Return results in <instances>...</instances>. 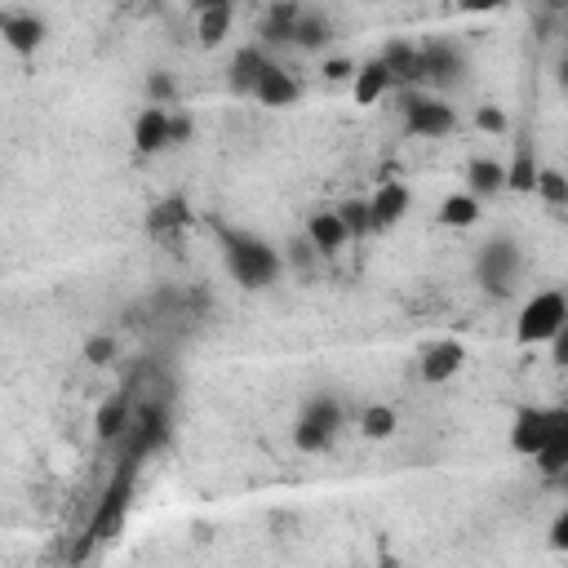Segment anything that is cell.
Here are the masks:
<instances>
[{
	"label": "cell",
	"mask_w": 568,
	"mask_h": 568,
	"mask_svg": "<svg viewBox=\"0 0 568 568\" xmlns=\"http://www.w3.org/2000/svg\"><path fill=\"white\" fill-rule=\"evenodd\" d=\"M399 115H404V133L408 138H448L457 129V111L444 98H430L422 89H404L399 93Z\"/></svg>",
	"instance_id": "6"
},
{
	"label": "cell",
	"mask_w": 568,
	"mask_h": 568,
	"mask_svg": "<svg viewBox=\"0 0 568 568\" xmlns=\"http://www.w3.org/2000/svg\"><path fill=\"white\" fill-rule=\"evenodd\" d=\"M133 151H138L142 160L169 151V106L146 102V106L133 115Z\"/></svg>",
	"instance_id": "13"
},
{
	"label": "cell",
	"mask_w": 568,
	"mask_h": 568,
	"mask_svg": "<svg viewBox=\"0 0 568 568\" xmlns=\"http://www.w3.org/2000/svg\"><path fill=\"white\" fill-rule=\"evenodd\" d=\"M377 58H382V67L390 71L395 89H422V58H417V44H413V40L390 36Z\"/></svg>",
	"instance_id": "12"
},
{
	"label": "cell",
	"mask_w": 568,
	"mask_h": 568,
	"mask_svg": "<svg viewBox=\"0 0 568 568\" xmlns=\"http://www.w3.org/2000/svg\"><path fill=\"white\" fill-rule=\"evenodd\" d=\"M541 9H546V13H564V9H568V0H541Z\"/></svg>",
	"instance_id": "38"
},
{
	"label": "cell",
	"mask_w": 568,
	"mask_h": 568,
	"mask_svg": "<svg viewBox=\"0 0 568 568\" xmlns=\"http://www.w3.org/2000/svg\"><path fill=\"white\" fill-rule=\"evenodd\" d=\"M351 93H355L359 106H377L382 98L395 93V80H390V71L382 67V58H368V62L355 67V75H351Z\"/></svg>",
	"instance_id": "18"
},
{
	"label": "cell",
	"mask_w": 568,
	"mask_h": 568,
	"mask_svg": "<svg viewBox=\"0 0 568 568\" xmlns=\"http://www.w3.org/2000/svg\"><path fill=\"white\" fill-rule=\"evenodd\" d=\"M532 191L546 200V209H568V178H564V169H555V164H541V169H537V182H532Z\"/></svg>",
	"instance_id": "29"
},
{
	"label": "cell",
	"mask_w": 568,
	"mask_h": 568,
	"mask_svg": "<svg viewBox=\"0 0 568 568\" xmlns=\"http://www.w3.org/2000/svg\"><path fill=\"white\" fill-rule=\"evenodd\" d=\"M342 426H346L342 399H337L333 390H320V395H311V399L302 404V413H297V422H293V448L306 453V457H320V453H328V448L337 444Z\"/></svg>",
	"instance_id": "3"
},
{
	"label": "cell",
	"mask_w": 568,
	"mask_h": 568,
	"mask_svg": "<svg viewBox=\"0 0 568 568\" xmlns=\"http://www.w3.org/2000/svg\"><path fill=\"white\" fill-rule=\"evenodd\" d=\"M302 235L311 240V248H315L320 257H337V253L351 244V235H346V226H342L337 209H315V213L306 217Z\"/></svg>",
	"instance_id": "16"
},
{
	"label": "cell",
	"mask_w": 568,
	"mask_h": 568,
	"mask_svg": "<svg viewBox=\"0 0 568 568\" xmlns=\"http://www.w3.org/2000/svg\"><path fill=\"white\" fill-rule=\"evenodd\" d=\"M138 470H142V462L115 453V466H111V475H106V488H102V497H98L89 524H84V546L75 550V559H84L93 541H106V537L120 532V524H124V515H129V506H133V493H138Z\"/></svg>",
	"instance_id": "2"
},
{
	"label": "cell",
	"mask_w": 568,
	"mask_h": 568,
	"mask_svg": "<svg viewBox=\"0 0 568 568\" xmlns=\"http://www.w3.org/2000/svg\"><path fill=\"white\" fill-rule=\"evenodd\" d=\"M466 191H470L475 200H488V195L506 191V164H501V160H488V155H475V160L466 164Z\"/></svg>",
	"instance_id": "23"
},
{
	"label": "cell",
	"mask_w": 568,
	"mask_h": 568,
	"mask_svg": "<svg viewBox=\"0 0 568 568\" xmlns=\"http://www.w3.org/2000/svg\"><path fill=\"white\" fill-rule=\"evenodd\" d=\"M253 102H262V106H293L297 98H302V84H297V75L288 71V67H280V62H266V71L257 75V84H253V93H248Z\"/></svg>",
	"instance_id": "15"
},
{
	"label": "cell",
	"mask_w": 568,
	"mask_h": 568,
	"mask_svg": "<svg viewBox=\"0 0 568 568\" xmlns=\"http://www.w3.org/2000/svg\"><path fill=\"white\" fill-rule=\"evenodd\" d=\"M568 324V297L564 288H537L519 315H515V342L519 346H546Z\"/></svg>",
	"instance_id": "5"
},
{
	"label": "cell",
	"mask_w": 568,
	"mask_h": 568,
	"mask_svg": "<svg viewBox=\"0 0 568 568\" xmlns=\"http://www.w3.org/2000/svg\"><path fill=\"white\" fill-rule=\"evenodd\" d=\"M115 337L111 333H93V337H84V364H93V368H106V364H115Z\"/></svg>",
	"instance_id": "32"
},
{
	"label": "cell",
	"mask_w": 568,
	"mask_h": 568,
	"mask_svg": "<svg viewBox=\"0 0 568 568\" xmlns=\"http://www.w3.org/2000/svg\"><path fill=\"white\" fill-rule=\"evenodd\" d=\"M550 546H555V550H568V510L555 515V524H550Z\"/></svg>",
	"instance_id": "36"
},
{
	"label": "cell",
	"mask_w": 568,
	"mask_h": 568,
	"mask_svg": "<svg viewBox=\"0 0 568 568\" xmlns=\"http://www.w3.org/2000/svg\"><path fill=\"white\" fill-rule=\"evenodd\" d=\"M217 248H222V262H226V275L240 284V288H271L280 275H284V257L271 240L253 235V231H240V226H217Z\"/></svg>",
	"instance_id": "1"
},
{
	"label": "cell",
	"mask_w": 568,
	"mask_h": 568,
	"mask_svg": "<svg viewBox=\"0 0 568 568\" xmlns=\"http://www.w3.org/2000/svg\"><path fill=\"white\" fill-rule=\"evenodd\" d=\"M328 40H333V22H328L324 13L302 9V13H297V27H293V49H302V53H320Z\"/></svg>",
	"instance_id": "25"
},
{
	"label": "cell",
	"mask_w": 568,
	"mask_h": 568,
	"mask_svg": "<svg viewBox=\"0 0 568 568\" xmlns=\"http://www.w3.org/2000/svg\"><path fill=\"white\" fill-rule=\"evenodd\" d=\"M204 4H222V0H195V9H204Z\"/></svg>",
	"instance_id": "39"
},
{
	"label": "cell",
	"mask_w": 568,
	"mask_h": 568,
	"mask_svg": "<svg viewBox=\"0 0 568 568\" xmlns=\"http://www.w3.org/2000/svg\"><path fill=\"white\" fill-rule=\"evenodd\" d=\"M129 422H133V399H129V390L120 386V390H111V395L98 404V413H93V435H98L102 444H115V439L129 430Z\"/></svg>",
	"instance_id": "17"
},
{
	"label": "cell",
	"mask_w": 568,
	"mask_h": 568,
	"mask_svg": "<svg viewBox=\"0 0 568 568\" xmlns=\"http://www.w3.org/2000/svg\"><path fill=\"white\" fill-rule=\"evenodd\" d=\"M462 364H466V346L457 337H435L417 355V377L426 386H444V382H453L462 373Z\"/></svg>",
	"instance_id": "9"
},
{
	"label": "cell",
	"mask_w": 568,
	"mask_h": 568,
	"mask_svg": "<svg viewBox=\"0 0 568 568\" xmlns=\"http://www.w3.org/2000/svg\"><path fill=\"white\" fill-rule=\"evenodd\" d=\"M0 40L18 58H36L44 44V18L27 9H0Z\"/></svg>",
	"instance_id": "10"
},
{
	"label": "cell",
	"mask_w": 568,
	"mask_h": 568,
	"mask_svg": "<svg viewBox=\"0 0 568 568\" xmlns=\"http://www.w3.org/2000/svg\"><path fill=\"white\" fill-rule=\"evenodd\" d=\"M408 204H413V191L399 182V178H386L373 195H368V209H373V231H390L408 217Z\"/></svg>",
	"instance_id": "14"
},
{
	"label": "cell",
	"mask_w": 568,
	"mask_h": 568,
	"mask_svg": "<svg viewBox=\"0 0 568 568\" xmlns=\"http://www.w3.org/2000/svg\"><path fill=\"white\" fill-rule=\"evenodd\" d=\"M532 466L546 484H564L568 479V430H555L537 453H532Z\"/></svg>",
	"instance_id": "24"
},
{
	"label": "cell",
	"mask_w": 568,
	"mask_h": 568,
	"mask_svg": "<svg viewBox=\"0 0 568 568\" xmlns=\"http://www.w3.org/2000/svg\"><path fill=\"white\" fill-rule=\"evenodd\" d=\"M231 18H235V4H231V0L195 9V40H200L204 49H217V44L226 40V31H231Z\"/></svg>",
	"instance_id": "22"
},
{
	"label": "cell",
	"mask_w": 568,
	"mask_h": 568,
	"mask_svg": "<svg viewBox=\"0 0 568 568\" xmlns=\"http://www.w3.org/2000/svg\"><path fill=\"white\" fill-rule=\"evenodd\" d=\"M466 13H493V9H506L510 0H457Z\"/></svg>",
	"instance_id": "37"
},
{
	"label": "cell",
	"mask_w": 568,
	"mask_h": 568,
	"mask_svg": "<svg viewBox=\"0 0 568 568\" xmlns=\"http://www.w3.org/2000/svg\"><path fill=\"white\" fill-rule=\"evenodd\" d=\"M302 4L297 0H271V9L262 13V44H293V27H297Z\"/></svg>",
	"instance_id": "21"
},
{
	"label": "cell",
	"mask_w": 568,
	"mask_h": 568,
	"mask_svg": "<svg viewBox=\"0 0 568 568\" xmlns=\"http://www.w3.org/2000/svg\"><path fill=\"white\" fill-rule=\"evenodd\" d=\"M475 129H479V133L501 138V133L510 129V120H506V111H501V106H479V111H475Z\"/></svg>",
	"instance_id": "34"
},
{
	"label": "cell",
	"mask_w": 568,
	"mask_h": 568,
	"mask_svg": "<svg viewBox=\"0 0 568 568\" xmlns=\"http://www.w3.org/2000/svg\"><path fill=\"white\" fill-rule=\"evenodd\" d=\"M266 44H244V49H235V58H231V93H240V98H248L253 93V84H257V75L266 71Z\"/></svg>",
	"instance_id": "19"
},
{
	"label": "cell",
	"mask_w": 568,
	"mask_h": 568,
	"mask_svg": "<svg viewBox=\"0 0 568 568\" xmlns=\"http://www.w3.org/2000/svg\"><path fill=\"white\" fill-rule=\"evenodd\" d=\"M479 217H484V200H475L470 191H453V195H444L439 209H435V222L448 226V231H466V226H475Z\"/></svg>",
	"instance_id": "20"
},
{
	"label": "cell",
	"mask_w": 568,
	"mask_h": 568,
	"mask_svg": "<svg viewBox=\"0 0 568 568\" xmlns=\"http://www.w3.org/2000/svg\"><path fill=\"white\" fill-rule=\"evenodd\" d=\"M337 217H342V226H346L351 240L373 235V209H368V195H351V200H342V204H337Z\"/></svg>",
	"instance_id": "28"
},
{
	"label": "cell",
	"mask_w": 568,
	"mask_h": 568,
	"mask_svg": "<svg viewBox=\"0 0 568 568\" xmlns=\"http://www.w3.org/2000/svg\"><path fill=\"white\" fill-rule=\"evenodd\" d=\"M555 430H568V408H559V404H550V408L528 404V408H519L515 422H510V453L532 457Z\"/></svg>",
	"instance_id": "7"
},
{
	"label": "cell",
	"mask_w": 568,
	"mask_h": 568,
	"mask_svg": "<svg viewBox=\"0 0 568 568\" xmlns=\"http://www.w3.org/2000/svg\"><path fill=\"white\" fill-rule=\"evenodd\" d=\"M524 275V248L510 235H493L488 244H479L475 253V280L484 284L488 297H510L515 284Z\"/></svg>",
	"instance_id": "4"
},
{
	"label": "cell",
	"mask_w": 568,
	"mask_h": 568,
	"mask_svg": "<svg viewBox=\"0 0 568 568\" xmlns=\"http://www.w3.org/2000/svg\"><path fill=\"white\" fill-rule=\"evenodd\" d=\"M142 226H146L151 240H160V244H178L182 231L191 226V204H186V195H164V200H155V204L146 209Z\"/></svg>",
	"instance_id": "11"
},
{
	"label": "cell",
	"mask_w": 568,
	"mask_h": 568,
	"mask_svg": "<svg viewBox=\"0 0 568 568\" xmlns=\"http://www.w3.org/2000/svg\"><path fill=\"white\" fill-rule=\"evenodd\" d=\"M320 71H324V80L342 84V80H351V75H355V62H351V58H328Z\"/></svg>",
	"instance_id": "35"
},
{
	"label": "cell",
	"mask_w": 568,
	"mask_h": 568,
	"mask_svg": "<svg viewBox=\"0 0 568 568\" xmlns=\"http://www.w3.org/2000/svg\"><path fill=\"white\" fill-rule=\"evenodd\" d=\"M417 58H422V84H430V89H453L466 75V58L453 40L430 36L417 44Z\"/></svg>",
	"instance_id": "8"
},
{
	"label": "cell",
	"mask_w": 568,
	"mask_h": 568,
	"mask_svg": "<svg viewBox=\"0 0 568 568\" xmlns=\"http://www.w3.org/2000/svg\"><path fill=\"white\" fill-rule=\"evenodd\" d=\"M280 257H284V271L293 266L297 275H315V271H320V262H324V257L311 248V240H306V235H293V240L284 244V253H280Z\"/></svg>",
	"instance_id": "30"
},
{
	"label": "cell",
	"mask_w": 568,
	"mask_h": 568,
	"mask_svg": "<svg viewBox=\"0 0 568 568\" xmlns=\"http://www.w3.org/2000/svg\"><path fill=\"white\" fill-rule=\"evenodd\" d=\"M537 155H532V146L528 142H519L515 146V160L506 164V191H519V195H532V182H537Z\"/></svg>",
	"instance_id": "26"
},
{
	"label": "cell",
	"mask_w": 568,
	"mask_h": 568,
	"mask_svg": "<svg viewBox=\"0 0 568 568\" xmlns=\"http://www.w3.org/2000/svg\"><path fill=\"white\" fill-rule=\"evenodd\" d=\"M146 102L155 106H178V80L169 71H151L146 75Z\"/></svg>",
	"instance_id": "31"
},
{
	"label": "cell",
	"mask_w": 568,
	"mask_h": 568,
	"mask_svg": "<svg viewBox=\"0 0 568 568\" xmlns=\"http://www.w3.org/2000/svg\"><path fill=\"white\" fill-rule=\"evenodd\" d=\"M355 426H359L364 439H390L395 426H399V413L390 404H364L359 417H355Z\"/></svg>",
	"instance_id": "27"
},
{
	"label": "cell",
	"mask_w": 568,
	"mask_h": 568,
	"mask_svg": "<svg viewBox=\"0 0 568 568\" xmlns=\"http://www.w3.org/2000/svg\"><path fill=\"white\" fill-rule=\"evenodd\" d=\"M191 138H195V120H191V111H182V106L173 111V106H169V146H186Z\"/></svg>",
	"instance_id": "33"
}]
</instances>
